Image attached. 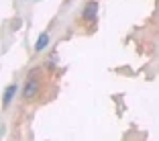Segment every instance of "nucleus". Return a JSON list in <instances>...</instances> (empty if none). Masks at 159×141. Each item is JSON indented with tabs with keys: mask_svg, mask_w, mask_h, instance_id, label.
Wrapping results in <instances>:
<instances>
[{
	"mask_svg": "<svg viewBox=\"0 0 159 141\" xmlns=\"http://www.w3.org/2000/svg\"><path fill=\"white\" fill-rule=\"evenodd\" d=\"M39 92H41V78H39L37 74H31L27 78V82H25V88H23V98L25 100H33L39 96Z\"/></svg>",
	"mask_w": 159,
	"mask_h": 141,
	"instance_id": "nucleus-1",
	"label": "nucleus"
},
{
	"mask_svg": "<svg viewBox=\"0 0 159 141\" xmlns=\"http://www.w3.org/2000/svg\"><path fill=\"white\" fill-rule=\"evenodd\" d=\"M98 8H100L98 2H96V0H90L88 4L84 6V10H82V19H84V21H96Z\"/></svg>",
	"mask_w": 159,
	"mask_h": 141,
	"instance_id": "nucleus-2",
	"label": "nucleus"
},
{
	"mask_svg": "<svg viewBox=\"0 0 159 141\" xmlns=\"http://www.w3.org/2000/svg\"><path fill=\"white\" fill-rule=\"evenodd\" d=\"M14 94H16V84H10V86H6V90H4V96H2V106H8V104L12 102Z\"/></svg>",
	"mask_w": 159,
	"mask_h": 141,
	"instance_id": "nucleus-3",
	"label": "nucleus"
},
{
	"mask_svg": "<svg viewBox=\"0 0 159 141\" xmlns=\"http://www.w3.org/2000/svg\"><path fill=\"white\" fill-rule=\"evenodd\" d=\"M49 41H51V39H49V33H47V31H43L41 35H39V39H37V43H35V51H43V49H45L47 45H49Z\"/></svg>",
	"mask_w": 159,
	"mask_h": 141,
	"instance_id": "nucleus-4",
	"label": "nucleus"
},
{
	"mask_svg": "<svg viewBox=\"0 0 159 141\" xmlns=\"http://www.w3.org/2000/svg\"><path fill=\"white\" fill-rule=\"evenodd\" d=\"M2 133H4V127H0V135H2Z\"/></svg>",
	"mask_w": 159,
	"mask_h": 141,
	"instance_id": "nucleus-5",
	"label": "nucleus"
}]
</instances>
